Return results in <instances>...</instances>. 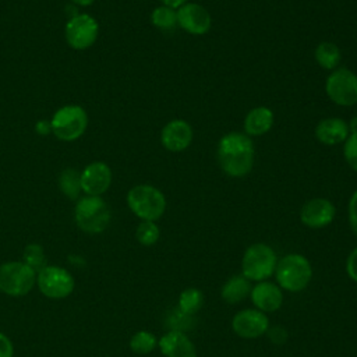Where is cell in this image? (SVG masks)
<instances>
[{"instance_id":"obj_1","label":"cell","mask_w":357,"mask_h":357,"mask_svg":"<svg viewBox=\"0 0 357 357\" xmlns=\"http://www.w3.org/2000/svg\"><path fill=\"white\" fill-rule=\"evenodd\" d=\"M218 163L230 177L247 176L254 165V144L240 132H229L218 142Z\"/></svg>"},{"instance_id":"obj_2","label":"cell","mask_w":357,"mask_h":357,"mask_svg":"<svg viewBox=\"0 0 357 357\" xmlns=\"http://www.w3.org/2000/svg\"><path fill=\"white\" fill-rule=\"evenodd\" d=\"M127 204L131 212L141 220L155 222L162 218L166 209L165 195L149 184L134 185L127 194Z\"/></svg>"},{"instance_id":"obj_3","label":"cell","mask_w":357,"mask_h":357,"mask_svg":"<svg viewBox=\"0 0 357 357\" xmlns=\"http://www.w3.org/2000/svg\"><path fill=\"white\" fill-rule=\"evenodd\" d=\"M275 275L282 289L287 291H301L310 283L312 269L304 255L289 254L276 264Z\"/></svg>"},{"instance_id":"obj_4","label":"cell","mask_w":357,"mask_h":357,"mask_svg":"<svg viewBox=\"0 0 357 357\" xmlns=\"http://www.w3.org/2000/svg\"><path fill=\"white\" fill-rule=\"evenodd\" d=\"M74 216L77 226L82 231L98 234L109 226L112 215L107 204L100 197L86 195L77 202Z\"/></svg>"},{"instance_id":"obj_5","label":"cell","mask_w":357,"mask_h":357,"mask_svg":"<svg viewBox=\"0 0 357 357\" xmlns=\"http://www.w3.org/2000/svg\"><path fill=\"white\" fill-rule=\"evenodd\" d=\"M276 264V254L269 245L264 243L251 244L241 259L243 276L250 282H262L273 275Z\"/></svg>"},{"instance_id":"obj_6","label":"cell","mask_w":357,"mask_h":357,"mask_svg":"<svg viewBox=\"0 0 357 357\" xmlns=\"http://www.w3.org/2000/svg\"><path fill=\"white\" fill-rule=\"evenodd\" d=\"M36 284V272L22 261L0 265V291L11 297L28 294Z\"/></svg>"},{"instance_id":"obj_7","label":"cell","mask_w":357,"mask_h":357,"mask_svg":"<svg viewBox=\"0 0 357 357\" xmlns=\"http://www.w3.org/2000/svg\"><path fill=\"white\" fill-rule=\"evenodd\" d=\"M88 114L77 105H67L60 107L52 117V132L60 141L78 139L86 130Z\"/></svg>"},{"instance_id":"obj_8","label":"cell","mask_w":357,"mask_h":357,"mask_svg":"<svg viewBox=\"0 0 357 357\" xmlns=\"http://www.w3.org/2000/svg\"><path fill=\"white\" fill-rule=\"evenodd\" d=\"M36 286L43 296L57 300L70 296L75 282L67 269L56 265H46L36 273Z\"/></svg>"},{"instance_id":"obj_9","label":"cell","mask_w":357,"mask_h":357,"mask_svg":"<svg viewBox=\"0 0 357 357\" xmlns=\"http://www.w3.org/2000/svg\"><path fill=\"white\" fill-rule=\"evenodd\" d=\"M328 98L339 106H353L357 103V75L349 68L333 70L325 81Z\"/></svg>"},{"instance_id":"obj_10","label":"cell","mask_w":357,"mask_h":357,"mask_svg":"<svg viewBox=\"0 0 357 357\" xmlns=\"http://www.w3.org/2000/svg\"><path fill=\"white\" fill-rule=\"evenodd\" d=\"M99 35V24L89 14H77L66 24V40L77 50L92 46Z\"/></svg>"},{"instance_id":"obj_11","label":"cell","mask_w":357,"mask_h":357,"mask_svg":"<svg viewBox=\"0 0 357 357\" xmlns=\"http://www.w3.org/2000/svg\"><path fill=\"white\" fill-rule=\"evenodd\" d=\"M211 24V14L198 3H184L177 8V25L191 35L206 33Z\"/></svg>"},{"instance_id":"obj_12","label":"cell","mask_w":357,"mask_h":357,"mask_svg":"<svg viewBox=\"0 0 357 357\" xmlns=\"http://www.w3.org/2000/svg\"><path fill=\"white\" fill-rule=\"evenodd\" d=\"M231 328L240 337L255 339L268 331L269 321L262 311L247 308L233 317Z\"/></svg>"},{"instance_id":"obj_13","label":"cell","mask_w":357,"mask_h":357,"mask_svg":"<svg viewBox=\"0 0 357 357\" xmlns=\"http://www.w3.org/2000/svg\"><path fill=\"white\" fill-rule=\"evenodd\" d=\"M335 213V205L329 199L312 198L303 205L300 211V219L307 227L322 229L332 223Z\"/></svg>"},{"instance_id":"obj_14","label":"cell","mask_w":357,"mask_h":357,"mask_svg":"<svg viewBox=\"0 0 357 357\" xmlns=\"http://www.w3.org/2000/svg\"><path fill=\"white\" fill-rule=\"evenodd\" d=\"M112 183V170L103 162L88 165L81 173V190L86 195L100 197Z\"/></svg>"},{"instance_id":"obj_15","label":"cell","mask_w":357,"mask_h":357,"mask_svg":"<svg viewBox=\"0 0 357 357\" xmlns=\"http://www.w3.org/2000/svg\"><path fill=\"white\" fill-rule=\"evenodd\" d=\"M192 137L191 126L181 119H176L162 128L160 142L170 152H183L192 142Z\"/></svg>"},{"instance_id":"obj_16","label":"cell","mask_w":357,"mask_h":357,"mask_svg":"<svg viewBox=\"0 0 357 357\" xmlns=\"http://www.w3.org/2000/svg\"><path fill=\"white\" fill-rule=\"evenodd\" d=\"M251 301L262 312H273L282 307L283 293L282 289L272 283L262 280L251 289Z\"/></svg>"},{"instance_id":"obj_17","label":"cell","mask_w":357,"mask_h":357,"mask_svg":"<svg viewBox=\"0 0 357 357\" xmlns=\"http://www.w3.org/2000/svg\"><path fill=\"white\" fill-rule=\"evenodd\" d=\"M160 351L166 357H197L192 342L181 331H170L158 342Z\"/></svg>"},{"instance_id":"obj_18","label":"cell","mask_w":357,"mask_h":357,"mask_svg":"<svg viewBox=\"0 0 357 357\" xmlns=\"http://www.w3.org/2000/svg\"><path fill=\"white\" fill-rule=\"evenodd\" d=\"M349 135V124L337 117L324 119L315 127V138L325 145H336L344 142Z\"/></svg>"},{"instance_id":"obj_19","label":"cell","mask_w":357,"mask_h":357,"mask_svg":"<svg viewBox=\"0 0 357 357\" xmlns=\"http://www.w3.org/2000/svg\"><path fill=\"white\" fill-rule=\"evenodd\" d=\"M273 126V112L266 106L251 109L244 119V131L248 137H259L266 134Z\"/></svg>"},{"instance_id":"obj_20","label":"cell","mask_w":357,"mask_h":357,"mask_svg":"<svg viewBox=\"0 0 357 357\" xmlns=\"http://www.w3.org/2000/svg\"><path fill=\"white\" fill-rule=\"evenodd\" d=\"M250 293H251L250 280L243 275L231 276L220 290L222 298L229 304H236L244 300Z\"/></svg>"},{"instance_id":"obj_21","label":"cell","mask_w":357,"mask_h":357,"mask_svg":"<svg viewBox=\"0 0 357 357\" xmlns=\"http://www.w3.org/2000/svg\"><path fill=\"white\" fill-rule=\"evenodd\" d=\"M315 61L325 70H335L342 59L337 45L332 42H321L314 52Z\"/></svg>"},{"instance_id":"obj_22","label":"cell","mask_w":357,"mask_h":357,"mask_svg":"<svg viewBox=\"0 0 357 357\" xmlns=\"http://www.w3.org/2000/svg\"><path fill=\"white\" fill-rule=\"evenodd\" d=\"M202 291L195 287H188L183 290L178 296V311H181L185 315H192L202 307Z\"/></svg>"},{"instance_id":"obj_23","label":"cell","mask_w":357,"mask_h":357,"mask_svg":"<svg viewBox=\"0 0 357 357\" xmlns=\"http://www.w3.org/2000/svg\"><path fill=\"white\" fill-rule=\"evenodd\" d=\"M59 185L66 197L71 199L78 198L81 191V173H78L75 169L63 170L59 178Z\"/></svg>"},{"instance_id":"obj_24","label":"cell","mask_w":357,"mask_h":357,"mask_svg":"<svg viewBox=\"0 0 357 357\" xmlns=\"http://www.w3.org/2000/svg\"><path fill=\"white\" fill-rule=\"evenodd\" d=\"M151 21L159 29H172L177 25V11L167 6H159L152 11Z\"/></svg>"},{"instance_id":"obj_25","label":"cell","mask_w":357,"mask_h":357,"mask_svg":"<svg viewBox=\"0 0 357 357\" xmlns=\"http://www.w3.org/2000/svg\"><path fill=\"white\" fill-rule=\"evenodd\" d=\"M158 346L153 333L148 331H138L130 339V349L137 354H148Z\"/></svg>"},{"instance_id":"obj_26","label":"cell","mask_w":357,"mask_h":357,"mask_svg":"<svg viewBox=\"0 0 357 357\" xmlns=\"http://www.w3.org/2000/svg\"><path fill=\"white\" fill-rule=\"evenodd\" d=\"M22 258L29 268H32L36 273L39 271H42L46 265H47V261H46V257H45V251L42 248V245L39 244H28L25 248H24V252H22Z\"/></svg>"},{"instance_id":"obj_27","label":"cell","mask_w":357,"mask_h":357,"mask_svg":"<svg viewBox=\"0 0 357 357\" xmlns=\"http://www.w3.org/2000/svg\"><path fill=\"white\" fill-rule=\"evenodd\" d=\"M159 236H160V230L158 225L151 220H142L135 230V237L138 243L145 247L153 245L159 240Z\"/></svg>"},{"instance_id":"obj_28","label":"cell","mask_w":357,"mask_h":357,"mask_svg":"<svg viewBox=\"0 0 357 357\" xmlns=\"http://www.w3.org/2000/svg\"><path fill=\"white\" fill-rule=\"evenodd\" d=\"M343 155L347 165L357 172V132H350L347 139L344 141Z\"/></svg>"},{"instance_id":"obj_29","label":"cell","mask_w":357,"mask_h":357,"mask_svg":"<svg viewBox=\"0 0 357 357\" xmlns=\"http://www.w3.org/2000/svg\"><path fill=\"white\" fill-rule=\"evenodd\" d=\"M349 223L351 230L357 236V190L353 192L349 201Z\"/></svg>"},{"instance_id":"obj_30","label":"cell","mask_w":357,"mask_h":357,"mask_svg":"<svg viewBox=\"0 0 357 357\" xmlns=\"http://www.w3.org/2000/svg\"><path fill=\"white\" fill-rule=\"evenodd\" d=\"M346 271L351 280L357 282V247L349 254L346 261Z\"/></svg>"},{"instance_id":"obj_31","label":"cell","mask_w":357,"mask_h":357,"mask_svg":"<svg viewBox=\"0 0 357 357\" xmlns=\"http://www.w3.org/2000/svg\"><path fill=\"white\" fill-rule=\"evenodd\" d=\"M14 346L7 335L0 332V357H13Z\"/></svg>"},{"instance_id":"obj_32","label":"cell","mask_w":357,"mask_h":357,"mask_svg":"<svg viewBox=\"0 0 357 357\" xmlns=\"http://www.w3.org/2000/svg\"><path fill=\"white\" fill-rule=\"evenodd\" d=\"M163 3V6H167V7H172V8H178L181 7L184 3H187V0H160Z\"/></svg>"},{"instance_id":"obj_33","label":"cell","mask_w":357,"mask_h":357,"mask_svg":"<svg viewBox=\"0 0 357 357\" xmlns=\"http://www.w3.org/2000/svg\"><path fill=\"white\" fill-rule=\"evenodd\" d=\"M36 127H38V128H36V131H38V132H40V134H47L49 131H52L50 123L40 121V123H38V126H36Z\"/></svg>"},{"instance_id":"obj_34","label":"cell","mask_w":357,"mask_h":357,"mask_svg":"<svg viewBox=\"0 0 357 357\" xmlns=\"http://www.w3.org/2000/svg\"><path fill=\"white\" fill-rule=\"evenodd\" d=\"M349 128H350V131H351V132H357V117H354V119L351 120V123H350Z\"/></svg>"},{"instance_id":"obj_35","label":"cell","mask_w":357,"mask_h":357,"mask_svg":"<svg viewBox=\"0 0 357 357\" xmlns=\"http://www.w3.org/2000/svg\"><path fill=\"white\" fill-rule=\"evenodd\" d=\"M73 1L79 4V6H89V4L93 3V0H73Z\"/></svg>"}]
</instances>
